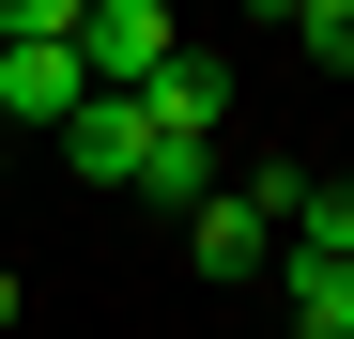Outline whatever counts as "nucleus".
<instances>
[{
  "label": "nucleus",
  "instance_id": "f257e3e1",
  "mask_svg": "<svg viewBox=\"0 0 354 339\" xmlns=\"http://www.w3.org/2000/svg\"><path fill=\"white\" fill-rule=\"evenodd\" d=\"M185 262H201V277H262V262H277V216H262L247 185H201V201H185Z\"/></svg>",
  "mask_w": 354,
  "mask_h": 339
},
{
  "label": "nucleus",
  "instance_id": "f03ea898",
  "mask_svg": "<svg viewBox=\"0 0 354 339\" xmlns=\"http://www.w3.org/2000/svg\"><path fill=\"white\" fill-rule=\"evenodd\" d=\"M46 139H62V170H93V185H139V139L154 124H139V93H77Z\"/></svg>",
  "mask_w": 354,
  "mask_h": 339
},
{
  "label": "nucleus",
  "instance_id": "7ed1b4c3",
  "mask_svg": "<svg viewBox=\"0 0 354 339\" xmlns=\"http://www.w3.org/2000/svg\"><path fill=\"white\" fill-rule=\"evenodd\" d=\"M139 124H185V139H216V124H231V62H216V46H169V62L139 77Z\"/></svg>",
  "mask_w": 354,
  "mask_h": 339
},
{
  "label": "nucleus",
  "instance_id": "20e7f679",
  "mask_svg": "<svg viewBox=\"0 0 354 339\" xmlns=\"http://www.w3.org/2000/svg\"><path fill=\"white\" fill-rule=\"evenodd\" d=\"M93 77H77V31L62 46H0V124H62Z\"/></svg>",
  "mask_w": 354,
  "mask_h": 339
},
{
  "label": "nucleus",
  "instance_id": "39448f33",
  "mask_svg": "<svg viewBox=\"0 0 354 339\" xmlns=\"http://www.w3.org/2000/svg\"><path fill=\"white\" fill-rule=\"evenodd\" d=\"M262 31H292V62L308 77H354V0H247Z\"/></svg>",
  "mask_w": 354,
  "mask_h": 339
},
{
  "label": "nucleus",
  "instance_id": "423d86ee",
  "mask_svg": "<svg viewBox=\"0 0 354 339\" xmlns=\"http://www.w3.org/2000/svg\"><path fill=\"white\" fill-rule=\"evenodd\" d=\"M292 339H354V262L339 247H292Z\"/></svg>",
  "mask_w": 354,
  "mask_h": 339
},
{
  "label": "nucleus",
  "instance_id": "0eeeda50",
  "mask_svg": "<svg viewBox=\"0 0 354 339\" xmlns=\"http://www.w3.org/2000/svg\"><path fill=\"white\" fill-rule=\"evenodd\" d=\"M139 185H154V201H201V185H216V139L154 124V139H139Z\"/></svg>",
  "mask_w": 354,
  "mask_h": 339
},
{
  "label": "nucleus",
  "instance_id": "6e6552de",
  "mask_svg": "<svg viewBox=\"0 0 354 339\" xmlns=\"http://www.w3.org/2000/svg\"><path fill=\"white\" fill-rule=\"evenodd\" d=\"M277 232H292V247H339V262H354V185H292V216H277Z\"/></svg>",
  "mask_w": 354,
  "mask_h": 339
},
{
  "label": "nucleus",
  "instance_id": "1a4fd4ad",
  "mask_svg": "<svg viewBox=\"0 0 354 339\" xmlns=\"http://www.w3.org/2000/svg\"><path fill=\"white\" fill-rule=\"evenodd\" d=\"M77 31V0H0V46H62Z\"/></svg>",
  "mask_w": 354,
  "mask_h": 339
},
{
  "label": "nucleus",
  "instance_id": "9d476101",
  "mask_svg": "<svg viewBox=\"0 0 354 339\" xmlns=\"http://www.w3.org/2000/svg\"><path fill=\"white\" fill-rule=\"evenodd\" d=\"M0 339H16V277H0Z\"/></svg>",
  "mask_w": 354,
  "mask_h": 339
},
{
  "label": "nucleus",
  "instance_id": "9b49d317",
  "mask_svg": "<svg viewBox=\"0 0 354 339\" xmlns=\"http://www.w3.org/2000/svg\"><path fill=\"white\" fill-rule=\"evenodd\" d=\"M0 139H16V124H0Z\"/></svg>",
  "mask_w": 354,
  "mask_h": 339
}]
</instances>
